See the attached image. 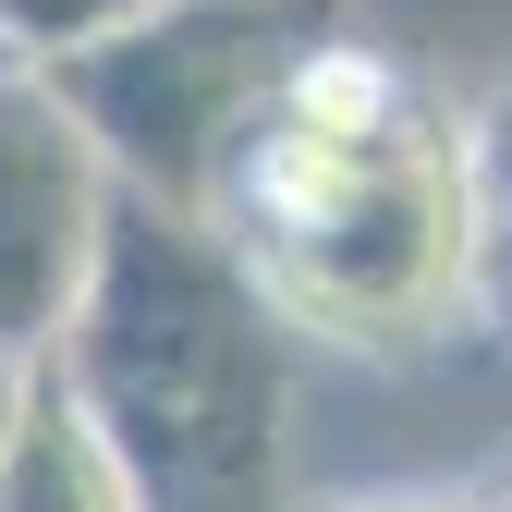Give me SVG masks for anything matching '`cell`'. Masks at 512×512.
Returning a JSON list of instances; mask_svg holds the SVG:
<instances>
[{"instance_id":"cell-9","label":"cell","mask_w":512,"mask_h":512,"mask_svg":"<svg viewBox=\"0 0 512 512\" xmlns=\"http://www.w3.org/2000/svg\"><path fill=\"white\" fill-rule=\"evenodd\" d=\"M488 256H512V196H500V208H488Z\"/></svg>"},{"instance_id":"cell-1","label":"cell","mask_w":512,"mask_h":512,"mask_svg":"<svg viewBox=\"0 0 512 512\" xmlns=\"http://www.w3.org/2000/svg\"><path fill=\"white\" fill-rule=\"evenodd\" d=\"M196 232L244 269L269 330L415 354L488 269L476 135L366 37H317L232 135Z\"/></svg>"},{"instance_id":"cell-6","label":"cell","mask_w":512,"mask_h":512,"mask_svg":"<svg viewBox=\"0 0 512 512\" xmlns=\"http://www.w3.org/2000/svg\"><path fill=\"white\" fill-rule=\"evenodd\" d=\"M159 0H0V61L13 74H49V61H74V49H98V37H122V25H147Z\"/></svg>"},{"instance_id":"cell-5","label":"cell","mask_w":512,"mask_h":512,"mask_svg":"<svg viewBox=\"0 0 512 512\" xmlns=\"http://www.w3.org/2000/svg\"><path fill=\"white\" fill-rule=\"evenodd\" d=\"M0 512H147L135 464H122L110 427L61 391V366L25 378V415L0 439Z\"/></svg>"},{"instance_id":"cell-8","label":"cell","mask_w":512,"mask_h":512,"mask_svg":"<svg viewBox=\"0 0 512 512\" xmlns=\"http://www.w3.org/2000/svg\"><path fill=\"white\" fill-rule=\"evenodd\" d=\"M25 378H37L25 354H0V439H13V415H25Z\"/></svg>"},{"instance_id":"cell-2","label":"cell","mask_w":512,"mask_h":512,"mask_svg":"<svg viewBox=\"0 0 512 512\" xmlns=\"http://www.w3.org/2000/svg\"><path fill=\"white\" fill-rule=\"evenodd\" d=\"M37 366H61V391L110 427L147 512H256L269 500V464H281L269 305L244 293V269L196 220L110 196L86 305Z\"/></svg>"},{"instance_id":"cell-4","label":"cell","mask_w":512,"mask_h":512,"mask_svg":"<svg viewBox=\"0 0 512 512\" xmlns=\"http://www.w3.org/2000/svg\"><path fill=\"white\" fill-rule=\"evenodd\" d=\"M98 232H110V171L98 147L74 135L37 74L0 61V354H49L86 305V269H98Z\"/></svg>"},{"instance_id":"cell-3","label":"cell","mask_w":512,"mask_h":512,"mask_svg":"<svg viewBox=\"0 0 512 512\" xmlns=\"http://www.w3.org/2000/svg\"><path fill=\"white\" fill-rule=\"evenodd\" d=\"M317 37H342V0H159L147 25L49 61L37 86L74 110V135L98 147L110 196L196 220L232 135L281 98V74Z\"/></svg>"},{"instance_id":"cell-7","label":"cell","mask_w":512,"mask_h":512,"mask_svg":"<svg viewBox=\"0 0 512 512\" xmlns=\"http://www.w3.org/2000/svg\"><path fill=\"white\" fill-rule=\"evenodd\" d=\"M317 512H512V500H439V488H403V500H317Z\"/></svg>"}]
</instances>
